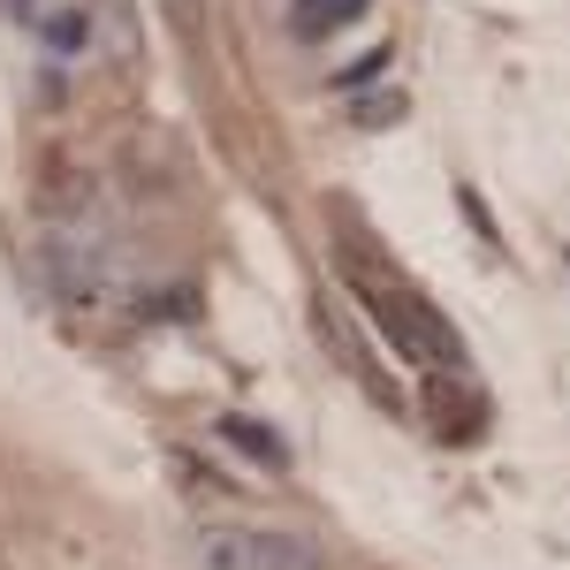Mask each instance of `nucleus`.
<instances>
[{
  "label": "nucleus",
  "instance_id": "nucleus-2",
  "mask_svg": "<svg viewBox=\"0 0 570 570\" xmlns=\"http://www.w3.org/2000/svg\"><path fill=\"white\" fill-rule=\"evenodd\" d=\"M39 266H46V289L61 305H91L107 282H115V244L99 228H77V220H53L39 236Z\"/></svg>",
  "mask_w": 570,
  "mask_h": 570
},
{
  "label": "nucleus",
  "instance_id": "nucleus-1",
  "mask_svg": "<svg viewBox=\"0 0 570 570\" xmlns=\"http://www.w3.org/2000/svg\"><path fill=\"white\" fill-rule=\"evenodd\" d=\"M343 274H351V289L373 305V320H381V335H389L395 351L411 357V365H434V373H464V343H456V327L441 320L419 289H403L389 266L373 259L365 244H343Z\"/></svg>",
  "mask_w": 570,
  "mask_h": 570
},
{
  "label": "nucleus",
  "instance_id": "nucleus-4",
  "mask_svg": "<svg viewBox=\"0 0 570 570\" xmlns=\"http://www.w3.org/2000/svg\"><path fill=\"white\" fill-rule=\"evenodd\" d=\"M365 16V0H289V31L305 46H320V39H335L343 23H357Z\"/></svg>",
  "mask_w": 570,
  "mask_h": 570
},
{
  "label": "nucleus",
  "instance_id": "nucleus-7",
  "mask_svg": "<svg viewBox=\"0 0 570 570\" xmlns=\"http://www.w3.org/2000/svg\"><path fill=\"white\" fill-rule=\"evenodd\" d=\"M176 23H183V31H198V0H176Z\"/></svg>",
  "mask_w": 570,
  "mask_h": 570
},
{
  "label": "nucleus",
  "instance_id": "nucleus-3",
  "mask_svg": "<svg viewBox=\"0 0 570 570\" xmlns=\"http://www.w3.org/2000/svg\"><path fill=\"white\" fill-rule=\"evenodd\" d=\"M206 570H320L305 532H206Z\"/></svg>",
  "mask_w": 570,
  "mask_h": 570
},
{
  "label": "nucleus",
  "instance_id": "nucleus-6",
  "mask_svg": "<svg viewBox=\"0 0 570 570\" xmlns=\"http://www.w3.org/2000/svg\"><path fill=\"white\" fill-rule=\"evenodd\" d=\"M357 115H365V130H389L395 115H403V99H365V107H357Z\"/></svg>",
  "mask_w": 570,
  "mask_h": 570
},
{
  "label": "nucleus",
  "instance_id": "nucleus-5",
  "mask_svg": "<svg viewBox=\"0 0 570 570\" xmlns=\"http://www.w3.org/2000/svg\"><path fill=\"white\" fill-rule=\"evenodd\" d=\"M220 441H236L244 456H259V464H289V449L266 434L259 419H244V411H220Z\"/></svg>",
  "mask_w": 570,
  "mask_h": 570
}]
</instances>
